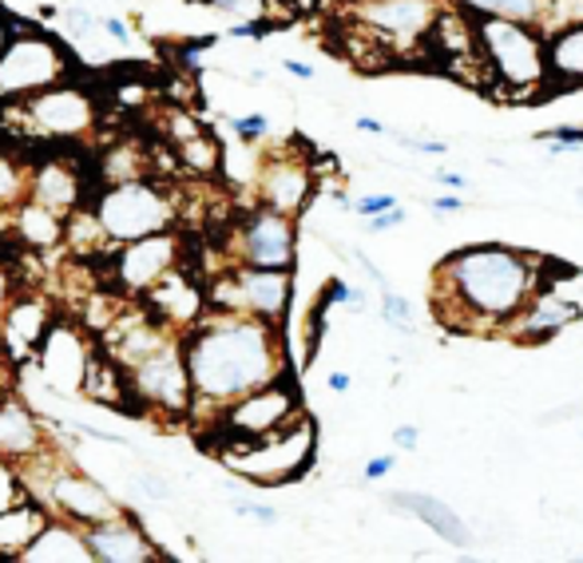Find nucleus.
<instances>
[{
	"label": "nucleus",
	"mask_w": 583,
	"mask_h": 563,
	"mask_svg": "<svg viewBox=\"0 0 583 563\" xmlns=\"http://www.w3.org/2000/svg\"><path fill=\"white\" fill-rule=\"evenodd\" d=\"M326 386L334 389V393H349V389H354V377H349L346 369H334V373L326 377Z\"/></svg>",
	"instance_id": "obj_52"
},
{
	"label": "nucleus",
	"mask_w": 583,
	"mask_h": 563,
	"mask_svg": "<svg viewBox=\"0 0 583 563\" xmlns=\"http://www.w3.org/2000/svg\"><path fill=\"white\" fill-rule=\"evenodd\" d=\"M389 505L401 508V512L417 516L421 524H429L436 532V540H445L453 548H473V528L445 505V500H436L429 492H389L386 496Z\"/></svg>",
	"instance_id": "obj_24"
},
{
	"label": "nucleus",
	"mask_w": 583,
	"mask_h": 563,
	"mask_svg": "<svg viewBox=\"0 0 583 563\" xmlns=\"http://www.w3.org/2000/svg\"><path fill=\"white\" fill-rule=\"evenodd\" d=\"M29 198L52 207L56 215L68 218L76 207H84V183H79V171L64 159H44L32 167V183H29Z\"/></svg>",
	"instance_id": "obj_23"
},
{
	"label": "nucleus",
	"mask_w": 583,
	"mask_h": 563,
	"mask_svg": "<svg viewBox=\"0 0 583 563\" xmlns=\"http://www.w3.org/2000/svg\"><path fill=\"white\" fill-rule=\"evenodd\" d=\"M548 262L505 242H473L441 258L433 274L436 322L468 334L505 329L540 290Z\"/></svg>",
	"instance_id": "obj_2"
},
{
	"label": "nucleus",
	"mask_w": 583,
	"mask_h": 563,
	"mask_svg": "<svg viewBox=\"0 0 583 563\" xmlns=\"http://www.w3.org/2000/svg\"><path fill=\"white\" fill-rule=\"evenodd\" d=\"M91 210H96L104 238L123 247V242H136L143 235L171 230V223H175V195L163 183H155V178L136 175L108 183L96 195Z\"/></svg>",
	"instance_id": "obj_5"
},
{
	"label": "nucleus",
	"mask_w": 583,
	"mask_h": 563,
	"mask_svg": "<svg viewBox=\"0 0 583 563\" xmlns=\"http://www.w3.org/2000/svg\"><path fill=\"white\" fill-rule=\"evenodd\" d=\"M282 68H287V72H290V76H294V79H302V84H310V79L317 76V72L310 68L306 59H294V56H290V59H282Z\"/></svg>",
	"instance_id": "obj_50"
},
{
	"label": "nucleus",
	"mask_w": 583,
	"mask_h": 563,
	"mask_svg": "<svg viewBox=\"0 0 583 563\" xmlns=\"http://www.w3.org/2000/svg\"><path fill=\"white\" fill-rule=\"evenodd\" d=\"M564 24H583V0H548V12L540 20V32H555Z\"/></svg>",
	"instance_id": "obj_33"
},
{
	"label": "nucleus",
	"mask_w": 583,
	"mask_h": 563,
	"mask_svg": "<svg viewBox=\"0 0 583 563\" xmlns=\"http://www.w3.org/2000/svg\"><path fill=\"white\" fill-rule=\"evenodd\" d=\"M406 223H409V210L406 207H389V210H381V215L366 218V227L374 230V235H386V230L406 227Z\"/></svg>",
	"instance_id": "obj_40"
},
{
	"label": "nucleus",
	"mask_w": 583,
	"mask_h": 563,
	"mask_svg": "<svg viewBox=\"0 0 583 563\" xmlns=\"http://www.w3.org/2000/svg\"><path fill=\"white\" fill-rule=\"evenodd\" d=\"M230 131L238 136V143H262L270 136V119L267 116H235L230 119Z\"/></svg>",
	"instance_id": "obj_35"
},
{
	"label": "nucleus",
	"mask_w": 583,
	"mask_h": 563,
	"mask_svg": "<svg viewBox=\"0 0 583 563\" xmlns=\"http://www.w3.org/2000/svg\"><path fill=\"white\" fill-rule=\"evenodd\" d=\"M235 512L247 516V520H255V524H262V528H274L278 524V508L274 505H255V500H242V496H238Z\"/></svg>",
	"instance_id": "obj_38"
},
{
	"label": "nucleus",
	"mask_w": 583,
	"mask_h": 563,
	"mask_svg": "<svg viewBox=\"0 0 583 563\" xmlns=\"http://www.w3.org/2000/svg\"><path fill=\"white\" fill-rule=\"evenodd\" d=\"M270 24L267 20H235L230 24V40H247V36H267Z\"/></svg>",
	"instance_id": "obj_47"
},
{
	"label": "nucleus",
	"mask_w": 583,
	"mask_h": 563,
	"mask_svg": "<svg viewBox=\"0 0 583 563\" xmlns=\"http://www.w3.org/2000/svg\"><path fill=\"white\" fill-rule=\"evenodd\" d=\"M0 136H4V111H0Z\"/></svg>",
	"instance_id": "obj_59"
},
{
	"label": "nucleus",
	"mask_w": 583,
	"mask_h": 563,
	"mask_svg": "<svg viewBox=\"0 0 583 563\" xmlns=\"http://www.w3.org/2000/svg\"><path fill=\"white\" fill-rule=\"evenodd\" d=\"M230 262L238 267H270L294 270L298 262V223L274 207L258 203L230 235Z\"/></svg>",
	"instance_id": "obj_12"
},
{
	"label": "nucleus",
	"mask_w": 583,
	"mask_h": 563,
	"mask_svg": "<svg viewBox=\"0 0 583 563\" xmlns=\"http://www.w3.org/2000/svg\"><path fill=\"white\" fill-rule=\"evenodd\" d=\"M179 148H183V163H187V167H195V171L218 167V148L207 131H195V136L179 139Z\"/></svg>",
	"instance_id": "obj_32"
},
{
	"label": "nucleus",
	"mask_w": 583,
	"mask_h": 563,
	"mask_svg": "<svg viewBox=\"0 0 583 563\" xmlns=\"http://www.w3.org/2000/svg\"><path fill=\"white\" fill-rule=\"evenodd\" d=\"M207 48H215V36H195V40L187 44V48H183V59L198 56V52H207Z\"/></svg>",
	"instance_id": "obj_55"
},
{
	"label": "nucleus",
	"mask_w": 583,
	"mask_h": 563,
	"mask_svg": "<svg viewBox=\"0 0 583 563\" xmlns=\"http://www.w3.org/2000/svg\"><path fill=\"white\" fill-rule=\"evenodd\" d=\"M393 143H401L406 151H417V155H449L445 139H417V136H401V131H389Z\"/></svg>",
	"instance_id": "obj_37"
},
{
	"label": "nucleus",
	"mask_w": 583,
	"mask_h": 563,
	"mask_svg": "<svg viewBox=\"0 0 583 563\" xmlns=\"http://www.w3.org/2000/svg\"><path fill=\"white\" fill-rule=\"evenodd\" d=\"M397 468V456L393 453H381L374 456V461H366V468H361V476H366L369 485H377V480H386L389 473Z\"/></svg>",
	"instance_id": "obj_42"
},
{
	"label": "nucleus",
	"mask_w": 583,
	"mask_h": 563,
	"mask_svg": "<svg viewBox=\"0 0 583 563\" xmlns=\"http://www.w3.org/2000/svg\"><path fill=\"white\" fill-rule=\"evenodd\" d=\"M143 297H148L151 314H159L171 329H179V334H187L198 317L207 314V294L183 274V267L171 270V274L163 278V282H155Z\"/></svg>",
	"instance_id": "obj_20"
},
{
	"label": "nucleus",
	"mask_w": 583,
	"mask_h": 563,
	"mask_svg": "<svg viewBox=\"0 0 583 563\" xmlns=\"http://www.w3.org/2000/svg\"><path fill=\"white\" fill-rule=\"evenodd\" d=\"M12 36H17V32H12V20L4 17V12H0V52L9 48V40H12Z\"/></svg>",
	"instance_id": "obj_56"
},
{
	"label": "nucleus",
	"mask_w": 583,
	"mask_h": 563,
	"mask_svg": "<svg viewBox=\"0 0 583 563\" xmlns=\"http://www.w3.org/2000/svg\"><path fill=\"white\" fill-rule=\"evenodd\" d=\"M12 297H17V286H12V274H9V267H0V317H4V310H9Z\"/></svg>",
	"instance_id": "obj_51"
},
{
	"label": "nucleus",
	"mask_w": 583,
	"mask_h": 563,
	"mask_svg": "<svg viewBox=\"0 0 583 563\" xmlns=\"http://www.w3.org/2000/svg\"><path fill=\"white\" fill-rule=\"evenodd\" d=\"M532 139H540V143H560V148L580 151L583 148V123H555V128L536 131Z\"/></svg>",
	"instance_id": "obj_36"
},
{
	"label": "nucleus",
	"mask_w": 583,
	"mask_h": 563,
	"mask_svg": "<svg viewBox=\"0 0 583 563\" xmlns=\"http://www.w3.org/2000/svg\"><path fill=\"white\" fill-rule=\"evenodd\" d=\"M29 183H32V167L17 151L0 148V215H9L17 203L29 198Z\"/></svg>",
	"instance_id": "obj_29"
},
{
	"label": "nucleus",
	"mask_w": 583,
	"mask_h": 563,
	"mask_svg": "<svg viewBox=\"0 0 583 563\" xmlns=\"http://www.w3.org/2000/svg\"><path fill=\"white\" fill-rule=\"evenodd\" d=\"M0 560H4V555H0Z\"/></svg>",
	"instance_id": "obj_60"
},
{
	"label": "nucleus",
	"mask_w": 583,
	"mask_h": 563,
	"mask_svg": "<svg viewBox=\"0 0 583 563\" xmlns=\"http://www.w3.org/2000/svg\"><path fill=\"white\" fill-rule=\"evenodd\" d=\"M9 218H12V235L29 250H56L64 242V215H56L52 207L36 203V198L17 203L9 210Z\"/></svg>",
	"instance_id": "obj_25"
},
{
	"label": "nucleus",
	"mask_w": 583,
	"mask_h": 563,
	"mask_svg": "<svg viewBox=\"0 0 583 563\" xmlns=\"http://www.w3.org/2000/svg\"><path fill=\"white\" fill-rule=\"evenodd\" d=\"M84 393L88 401L96 405H108V409H123L131 413V386H128V369L119 366L111 354H91L88 361V377H84Z\"/></svg>",
	"instance_id": "obj_26"
},
{
	"label": "nucleus",
	"mask_w": 583,
	"mask_h": 563,
	"mask_svg": "<svg viewBox=\"0 0 583 563\" xmlns=\"http://www.w3.org/2000/svg\"><path fill=\"white\" fill-rule=\"evenodd\" d=\"M456 4H465V9L481 12V17L525 20V24H536V29H540V20L548 12V0H456Z\"/></svg>",
	"instance_id": "obj_30"
},
{
	"label": "nucleus",
	"mask_w": 583,
	"mask_h": 563,
	"mask_svg": "<svg viewBox=\"0 0 583 563\" xmlns=\"http://www.w3.org/2000/svg\"><path fill=\"white\" fill-rule=\"evenodd\" d=\"M468 203L461 195H456V191H449V195H441V198H433V203H429V210H433V215H456V210H465Z\"/></svg>",
	"instance_id": "obj_48"
},
{
	"label": "nucleus",
	"mask_w": 583,
	"mask_h": 563,
	"mask_svg": "<svg viewBox=\"0 0 583 563\" xmlns=\"http://www.w3.org/2000/svg\"><path fill=\"white\" fill-rule=\"evenodd\" d=\"M44 448H48L44 445V421L20 397H0V456L20 468Z\"/></svg>",
	"instance_id": "obj_21"
},
{
	"label": "nucleus",
	"mask_w": 583,
	"mask_h": 563,
	"mask_svg": "<svg viewBox=\"0 0 583 563\" xmlns=\"http://www.w3.org/2000/svg\"><path fill=\"white\" fill-rule=\"evenodd\" d=\"M349 258H354L357 267L366 270V274H369V282H374V286L381 290V294H386V290H393V286H389V282H386V274H381V270H377L374 262H369V255H366V250H357V247H354V250H349Z\"/></svg>",
	"instance_id": "obj_46"
},
{
	"label": "nucleus",
	"mask_w": 583,
	"mask_h": 563,
	"mask_svg": "<svg viewBox=\"0 0 583 563\" xmlns=\"http://www.w3.org/2000/svg\"><path fill=\"white\" fill-rule=\"evenodd\" d=\"M441 0H366L357 4V20L393 44H417L436 29Z\"/></svg>",
	"instance_id": "obj_17"
},
{
	"label": "nucleus",
	"mask_w": 583,
	"mask_h": 563,
	"mask_svg": "<svg viewBox=\"0 0 583 563\" xmlns=\"http://www.w3.org/2000/svg\"><path fill=\"white\" fill-rule=\"evenodd\" d=\"M99 32H108V36L116 40L119 48H128V44H131L128 20H119V17H99Z\"/></svg>",
	"instance_id": "obj_45"
},
{
	"label": "nucleus",
	"mask_w": 583,
	"mask_h": 563,
	"mask_svg": "<svg viewBox=\"0 0 583 563\" xmlns=\"http://www.w3.org/2000/svg\"><path fill=\"white\" fill-rule=\"evenodd\" d=\"M91 342L84 337V329L72 326V322H52L44 342L36 346V369L44 377L48 393L56 397H72L84 389V377H88V361H91Z\"/></svg>",
	"instance_id": "obj_14"
},
{
	"label": "nucleus",
	"mask_w": 583,
	"mask_h": 563,
	"mask_svg": "<svg viewBox=\"0 0 583 563\" xmlns=\"http://www.w3.org/2000/svg\"><path fill=\"white\" fill-rule=\"evenodd\" d=\"M393 445H397V448H406V453H413V448L421 445V429H417V425L393 429Z\"/></svg>",
	"instance_id": "obj_49"
},
{
	"label": "nucleus",
	"mask_w": 583,
	"mask_h": 563,
	"mask_svg": "<svg viewBox=\"0 0 583 563\" xmlns=\"http://www.w3.org/2000/svg\"><path fill=\"white\" fill-rule=\"evenodd\" d=\"M317 453V425L306 413L290 421L278 433L258 436V441H223L215 445L218 465L247 480L255 488H282L314 465Z\"/></svg>",
	"instance_id": "obj_3"
},
{
	"label": "nucleus",
	"mask_w": 583,
	"mask_h": 563,
	"mask_svg": "<svg viewBox=\"0 0 583 563\" xmlns=\"http://www.w3.org/2000/svg\"><path fill=\"white\" fill-rule=\"evenodd\" d=\"M17 560L20 563H96V555H91L84 528L64 520V516H48L44 528L36 532V540Z\"/></svg>",
	"instance_id": "obj_22"
},
{
	"label": "nucleus",
	"mask_w": 583,
	"mask_h": 563,
	"mask_svg": "<svg viewBox=\"0 0 583 563\" xmlns=\"http://www.w3.org/2000/svg\"><path fill=\"white\" fill-rule=\"evenodd\" d=\"M128 386L131 413L139 409V413L168 416V421H187L195 413V386H191V369L183 357V337L136 361L128 369Z\"/></svg>",
	"instance_id": "obj_8"
},
{
	"label": "nucleus",
	"mask_w": 583,
	"mask_h": 563,
	"mask_svg": "<svg viewBox=\"0 0 583 563\" xmlns=\"http://www.w3.org/2000/svg\"><path fill=\"white\" fill-rule=\"evenodd\" d=\"M250 84H258V79H267V68H250Z\"/></svg>",
	"instance_id": "obj_57"
},
{
	"label": "nucleus",
	"mask_w": 583,
	"mask_h": 563,
	"mask_svg": "<svg viewBox=\"0 0 583 563\" xmlns=\"http://www.w3.org/2000/svg\"><path fill=\"white\" fill-rule=\"evenodd\" d=\"M575 203H580V207H583V187H580V191H575Z\"/></svg>",
	"instance_id": "obj_58"
},
{
	"label": "nucleus",
	"mask_w": 583,
	"mask_h": 563,
	"mask_svg": "<svg viewBox=\"0 0 583 563\" xmlns=\"http://www.w3.org/2000/svg\"><path fill=\"white\" fill-rule=\"evenodd\" d=\"M580 317H583V306L575 297H564L552 286H540L500 334L508 342H516V346H544V342L564 334L572 322H580Z\"/></svg>",
	"instance_id": "obj_16"
},
{
	"label": "nucleus",
	"mask_w": 583,
	"mask_h": 563,
	"mask_svg": "<svg viewBox=\"0 0 583 563\" xmlns=\"http://www.w3.org/2000/svg\"><path fill=\"white\" fill-rule=\"evenodd\" d=\"M436 183L449 191H465L468 187V178L465 175H456V171H436Z\"/></svg>",
	"instance_id": "obj_54"
},
{
	"label": "nucleus",
	"mask_w": 583,
	"mask_h": 563,
	"mask_svg": "<svg viewBox=\"0 0 583 563\" xmlns=\"http://www.w3.org/2000/svg\"><path fill=\"white\" fill-rule=\"evenodd\" d=\"M131 485H136L139 496H148V500H155V505H163V500H175V488H171V480L163 473H155V468H136Z\"/></svg>",
	"instance_id": "obj_34"
},
{
	"label": "nucleus",
	"mask_w": 583,
	"mask_h": 563,
	"mask_svg": "<svg viewBox=\"0 0 583 563\" xmlns=\"http://www.w3.org/2000/svg\"><path fill=\"white\" fill-rule=\"evenodd\" d=\"M354 128L366 131V136H386V123H381V119H374V116H357Z\"/></svg>",
	"instance_id": "obj_53"
},
{
	"label": "nucleus",
	"mask_w": 583,
	"mask_h": 563,
	"mask_svg": "<svg viewBox=\"0 0 583 563\" xmlns=\"http://www.w3.org/2000/svg\"><path fill=\"white\" fill-rule=\"evenodd\" d=\"M389 207H397V195H389V191H377V195H366V198H357V203H354L357 218H374V215H381V210H389Z\"/></svg>",
	"instance_id": "obj_41"
},
{
	"label": "nucleus",
	"mask_w": 583,
	"mask_h": 563,
	"mask_svg": "<svg viewBox=\"0 0 583 563\" xmlns=\"http://www.w3.org/2000/svg\"><path fill=\"white\" fill-rule=\"evenodd\" d=\"M473 40L481 59L488 64L505 91L512 96H536L548 84V52L544 32L525 20L508 17H481L473 20Z\"/></svg>",
	"instance_id": "obj_4"
},
{
	"label": "nucleus",
	"mask_w": 583,
	"mask_h": 563,
	"mask_svg": "<svg viewBox=\"0 0 583 563\" xmlns=\"http://www.w3.org/2000/svg\"><path fill=\"white\" fill-rule=\"evenodd\" d=\"M203 4L215 12H230V17H255L258 12V0H203Z\"/></svg>",
	"instance_id": "obj_44"
},
{
	"label": "nucleus",
	"mask_w": 583,
	"mask_h": 563,
	"mask_svg": "<svg viewBox=\"0 0 583 563\" xmlns=\"http://www.w3.org/2000/svg\"><path fill=\"white\" fill-rule=\"evenodd\" d=\"M255 191H258V203L262 207H274L282 215H302L314 195V167L306 159L294 155V151H270L262 155L258 163V175H255Z\"/></svg>",
	"instance_id": "obj_15"
},
{
	"label": "nucleus",
	"mask_w": 583,
	"mask_h": 563,
	"mask_svg": "<svg viewBox=\"0 0 583 563\" xmlns=\"http://www.w3.org/2000/svg\"><path fill=\"white\" fill-rule=\"evenodd\" d=\"M183 262V250H179L175 230H159V235H143L136 242H123L111 258V270H116V286L119 294L143 297L155 282L171 274V270Z\"/></svg>",
	"instance_id": "obj_13"
},
{
	"label": "nucleus",
	"mask_w": 583,
	"mask_h": 563,
	"mask_svg": "<svg viewBox=\"0 0 583 563\" xmlns=\"http://www.w3.org/2000/svg\"><path fill=\"white\" fill-rule=\"evenodd\" d=\"M24 465L40 468V485H32V496H36V505H44L52 516H64L72 524L91 528V524H104V520H116V516L128 512L99 480H91L88 473H79L68 456H52L48 448H44L40 456L24 461Z\"/></svg>",
	"instance_id": "obj_6"
},
{
	"label": "nucleus",
	"mask_w": 583,
	"mask_h": 563,
	"mask_svg": "<svg viewBox=\"0 0 583 563\" xmlns=\"http://www.w3.org/2000/svg\"><path fill=\"white\" fill-rule=\"evenodd\" d=\"M334 302H346V306H357V310H366V294L354 286H346L342 278H330V294H326V306H334Z\"/></svg>",
	"instance_id": "obj_39"
},
{
	"label": "nucleus",
	"mask_w": 583,
	"mask_h": 563,
	"mask_svg": "<svg viewBox=\"0 0 583 563\" xmlns=\"http://www.w3.org/2000/svg\"><path fill=\"white\" fill-rule=\"evenodd\" d=\"M381 314H386V322H389V329H393V334H401V337L417 334L413 302H409V297H401L397 290H386V294H381Z\"/></svg>",
	"instance_id": "obj_31"
},
{
	"label": "nucleus",
	"mask_w": 583,
	"mask_h": 563,
	"mask_svg": "<svg viewBox=\"0 0 583 563\" xmlns=\"http://www.w3.org/2000/svg\"><path fill=\"white\" fill-rule=\"evenodd\" d=\"M88 535V548L96 555V563H155L163 560L143 524H139L136 516L123 512L116 520H104V524H91L84 528Z\"/></svg>",
	"instance_id": "obj_18"
},
{
	"label": "nucleus",
	"mask_w": 583,
	"mask_h": 563,
	"mask_svg": "<svg viewBox=\"0 0 583 563\" xmlns=\"http://www.w3.org/2000/svg\"><path fill=\"white\" fill-rule=\"evenodd\" d=\"M56 322L48 310V302L40 294H17L0 317V354L12 357H32L36 346L44 342L48 326Z\"/></svg>",
	"instance_id": "obj_19"
},
{
	"label": "nucleus",
	"mask_w": 583,
	"mask_h": 563,
	"mask_svg": "<svg viewBox=\"0 0 583 563\" xmlns=\"http://www.w3.org/2000/svg\"><path fill=\"white\" fill-rule=\"evenodd\" d=\"M12 116L4 111V128H24V136L32 139H56V143H76V139H88L99 123V108L91 99L88 88H79L72 79L64 84H52V88L36 91L29 99H17L12 104Z\"/></svg>",
	"instance_id": "obj_7"
},
{
	"label": "nucleus",
	"mask_w": 583,
	"mask_h": 563,
	"mask_svg": "<svg viewBox=\"0 0 583 563\" xmlns=\"http://www.w3.org/2000/svg\"><path fill=\"white\" fill-rule=\"evenodd\" d=\"M72 433L88 436V441H99V445L128 448V436H123V433H108V429H96V425H72Z\"/></svg>",
	"instance_id": "obj_43"
},
{
	"label": "nucleus",
	"mask_w": 583,
	"mask_h": 563,
	"mask_svg": "<svg viewBox=\"0 0 583 563\" xmlns=\"http://www.w3.org/2000/svg\"><path fill=\"white\" fill-rule=\"evenodd\" d=\"M48 508L44 505H20V508H9V512L0 516V555L4 560H17L24 548L36 540V532L44 528V520H48Z\"/></svg>",
	"instance_id": "obj_28"
},
{
	"label": "nucleus",
	"mask_w": 583,
	"mask_h": 563,
	"mask_svg": "<svg viewBox=\"0 0 583 563\" xmlns=\"http://www.w3.org/2000/svg\"><path fill=\"white\" fill-rule=\"evenodd\" d=\"M548 76L564 84H583V24H564L544 36Z\"/></svg>",
	"instance_id": "obj_27"
},
{
	"label": "nucleus",
	"mask_w": 583,
	"mask_h": 563,
	"mask_svg": "<svg viewBox=\"0 0 583 563\" xmlns=\"http://www.w3.org/2000/svg\"><path fill=\"white\" fill-rule=\"evenodd\" d=\"M294 297V270H270V267H238L230 262L227 274L207 290V306L235 310V314L262 317L282 326Z\"/></svg>",
	"instance_id": "obj_10"
},
{
	"label": "nucleus",
	"mask_w": 583,
	"mask_h": 563,
	"mask_svg": "<svg viewBox=\"0 0 583 563\" xmlns=\"http://www.w3.org/2000/svg\"><path fill=\"white\" fill-rule=\"evenodd\" d=\"M183 357H187L191 386H195V413L191 416L203 425L250 389L290 377L282 329L274 322L235 314V310L207 306V314L183 334Z\"/></svg>",
	"instance_id": "obj_1"
},
{
	"label": "nucleus",
	"mask_w": 583,
	"mask_h": 563,
	"mask_svg": "<svg viewBox=\"0 0 583 563\" xmlns=\"http://www.w3.org/2000/svg\"><path fill=\"white\" fill-rule=\"evenodd\" d=\"M72 76V56L48 32H17L0 52V104H17L36 91L64 84Z\"/></svg>",
	"instance_id": "obj_9"
},
{
	"label": "nucleus",
	"mask_w": 583,
	"mask_h": 563,
	"mask_svg": "<svg viewBox=\"0 0 583 563\" xmlns=\"http://www.w3.org/2000/svg\"><path fill=\"white\" fill-rule=\"evenodd\" d=\"M298 416H302V397L290 386V377H278L270 386L242 393L227 409H218L207 425L215 429V445H223V441H258V436L287 429Z\"/></svg>",
	"instance_id": "obj_11"
}]
</instances>
